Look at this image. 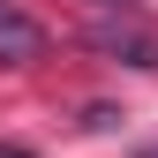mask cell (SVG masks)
<instances>
[{
    "label": "cell",
    "mask_w": 158,
    "mask_h": 158,
    "mask_svg": "<svg viewBox=\"0 0 158 158\" xmlns=\"http://www.w3.org/2000/svg\"><path fill=\"white\" fill-rule=\"evenodd\" d=\"M38 53H45V30H38L15 0H0V68H30Z\"/></svg>",
    "instance_id": "7a4b0ae2"
},
{
    "label": "cell",
    "mask_w": 158,
    "mask_h": 158,
    "mask_svg": "<svg viewBox=\"0 0 158 158\" xmlns=\"http://www.w3.org/2000/svg\"><path fill=\"white\" fill-rule=\"evenodd\" d=\"M0 158H30V151H15V143H0Z\"/></svg>",
    "instance_id": "3957f363"
},
{
    "label": "cell",
    "mask_w": 158,
    "mask_h": 158,
    "mask_svg": "<svg viewBox=\"0 0 158 158\" xmlns=\"http://www.w3.org/2000/svg\"><path fill=\"white\" fill-rule=\"evenodd\" d=\"M106 8H121V0H106Z\"/></svg>",
    "instance_id": "277c9868"
},
{
    "label": "cell",
    "mask_w": 158,
    "mask_h": 158,
    "mask_svg": "<svg viewBox=\"0 0 158 158\" xmlns=\"http://www.w3.org/2000/svg\"><path fill=\"white\" fill-rule=\"evenodd\" d=\"M90 45L106 53V60H121V68H158V38H151V30H135V23H98V30H90Z\"/></svg>",
    "instance_id": "6da1fadb"
}]
</instances>
